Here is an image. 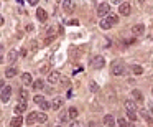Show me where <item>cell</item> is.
<instances>
[{"label":"cell","instance_id":"1","mask_svg":"<svg viewBox=\"0 0 153 127\" xmlns=\"http://www.w3.org/2000/svg\"><path fill=\"white\" fill-rule=\"evenodd\" d=\"M119 23V15H107L105 18H102L99 23V27L102 28V30H110V28L114 27V25Z\"/></svg>","mask_w":153,"mask_h":127},{"label":"cell","instance_id":"2","mask_svg":"<svg viewBox=\"0 0 153 127\" xmlns=\"http://www.w3.org/2000/svg\"><path fill=\"white\" fill-rule=\"evenodd\" d=\"M110 73H112L114 76H122V74L125 73V66H123L120 61H114V63L110 64Z\"/></svg>","mask_w":153,"mask_h":127},{"label":"cell","instance_id":"3","mask_svg":"<svg viewBox=\"0 0 153 127\" xmlns=\"http://www.w3.org/2000/svg\"><path fill=\"white\" fill-rule=\"evenodd\" d=\"M109 13H110V5L105 4V2H102V4L97 7V15H99L100 18H105Z\"/></svg>","mask_w":153,"mask_h":127},{"label":"cell","instance_id":"4","mask_svg":"<svg viewBox=\"0 0 153 127\" xmlns=\"http://www.w3.org/2000/svg\"><path fill=\"white\" fill-rule=\"evenodd\" d=\"M104 64H105L104 56H94L92 60H91V66H92L94 69H100V68H104Z\"/></svg>","mask_w":153,"mask_h":127},{"label":"cell","instance_id":"5","mask_svg":"<svg viewBox=\"0 0 153 127\" xmlns=\"http://www.w3.org/2000/svg\"><path fill=\"white\" fill-rule=\"evenodd\" d=\"M74 8H76L74 0H63V12L64 13H73Z\"/></svg>","mask_w":153,"mask_h":127},{"label":"cell","instance_id":"6","mask_svg":"<svg viewBox=\"0 0 153 127\" xmlns=\"http://www.w3.org/2000/svg\"><path fill=\"white\" fill-rule=\"evenodd\" d=\"M10 97H12V87L5 86L4 89H2V93H0V99H2V102H8Z\"/></svg>","mask_w":153,"mask_h":127},{"label":"cell","instance_id":"7","mask_svg":"<svg viewBox=\"0 0 153 127\" xmlns=\"http://www.w3.org/2000/svg\"><path fill=\"white\" fill-rule=\"evenodd\" d=\"M59 73H58V71H51V73H48V76H46V81L50 84H56L58 81H59Z\"/></svg>","mask_w":153,"mask_h":127},{"label":"cell","instance_id":"8","mask_svg":"<svg viewBox=\"0 0 153 127\" xmlns=\"http://www.w3.org/2000/svg\"><path fill=\"white\" fill-rule=\"evenodd\" d=\"M119 12H120V15L127 17V15H130V12H132V7H130V4H125V2H122V4L119 5Z\"/></svg>","mask_w":153,"mask_h":127},{"label":"cell","instance_id":"9","mask_svg":"<svg viewBox=\"0 0 153 127\" xmlns=\"http://www.w3.org/2000/svg\"><path fill=\"white\" fill-rule=\"evenodd\" d=\"M27 107H28V104H27V101H18V104L15 106V114H23L25 111H27Z\"/></svg>","mask_w":153,"mask_h":127},{"label":"cell","instance_id":"10","mask_svg":"<svg viewBox=\"0 0 153 127\" xmlns=\"http://www.w3.org/2000/svg\"><path fill=\"white\" fill-rule=\"evenodd\" d=\"M63 104H64V99L58 96V97H54V99L51 101V109H53V111H58V109H61V106H63Z\"/></svg>","mask_w":153,"mask_h":127},{"label":"cell","instance_id":"11","mask_svg":"<svg viewBox=\"0 0 153 127\" xmlns=\"http://www.w3.org/2000/svg\"><path fill=\"white\" fill-rule=\"evenodd\" d=\"M36 18L45 23V22L48 20V12L45 10V8H40V7H38V10H36Z\"/></svg>","mask_w":153,"mask_h":127},{"label":"cell","instance_id":"12","mask_svg":"<svg viewBox=\"0 0 153 127\" xmlns=\"http://www.w3.org/2000/svg\"><path fill=\"white\" fill-rule=\"evenodd\" d=\"M104 124H105L107 127H114L115 126V119H114V116H110V114L104 116Z\"/></svg>","mask_w":153,"mask_h":127},{"label":"cell","instance_id":"13","mask_svg":"<svg viewBox=\"0 0 153 127\" xmlns=\"http://www.w3.org/2000/svg\"><path fill=\"white\" fill-rule=\"evenodd\" d=\"M17 68L15 66H8L7 69H5V78H13V76H17Z\"/></svg>","mask_w":153,"mask_h":127},{"label":"cell","instance_id":"14","mask_svg":"<svg viewBox=\"0 0 153 127\" xmlns=\"http://www.w3.org/2000/svg\"><path fill=\"white\" fill-rule=\"evenodd\" d=\"M145 31V25H133L132 27V33L133 35H142Z\"/></svg>","mask_w":153,"mask_h":127},{"label":"cell","instance_id":"15","mask_svg":"<svg viewBox=\"0 0 153 127\" xmlns=\"http://www.w3.org/2000/svg\"><path fill=\"white\" fill-rule=\"evenodd\" d=\"M22 124H23V117H20V116L13 117V119L10 120V126H12V127H20Z\"/></svg>","mask_w":153,"mask_h":127},{"label":"cell","instance_id":"16","mask_svg":"<svg viewBox=\"0 0 153 127\" xmlns=\"http://www.w3.org/2000/svg\"><path fill=\"white\" fill-rule=\"evenodd\" d=\"M22 81H23L25 86H28V84H33V79H31V74H30V73H23V74H22Z\"/></svg>","mask_w":153,"mask_h":127},{"label":"cell","instance_id":"17","mask_svg":"<svg viewBox=\"0 0 153 127\" xmlns=\"http://www.w3.org/2000/svg\"><path fill=\"white\" fill-rule=\"evenodd\" d=\"M68 116H69V119L76 120V119H77V109H76L74 106H71L69 109H68Z\"/></svg>","mask_w":153,"mask_h":127},{"label":"cell","instance_id":"18","mask_svg":"<svg viewBox=\"0 0 153 127\" xmlns=\"http://www.w3.org/2000/svg\"><path fill=\"white\" fill-rule=\"evenodd\" d=\"M31 86H33L35 91H41L45 87V83H43V79H36V81H33V84H31Z\"/></svg>","mask_w":153,"mask_h":127},{"label":"cell","instance_id":"19","mask_svg":"<svg viewBox=\"0 0 153 127\" xmlns=\"http://www.w3.org/2000/svg\"><path fill=\"white\" fill-rule=\"evenodd\" d=\"M132 96H133V99H135L137 101V102H140V104H142L143 102V94L142 93H140V91H132Z\"/></svg>","mask_w":153,"mask_h":127},{"label":"cell","instance_id":"20","mask_svg":"<svg viewBox=\"0 0 153 127\" xmlns=\"http://www.w3.org/2000/svg\"><path fill=\"white\" fill-rule=\"evenodd\" d=\"M36 120H38L40 124H45V122L48 120V116H46L45 112H36Z\"/></svg>","mask_w":153,"mask_h":127},{"label":"cell","instance_id":"21","mask_svg":"<svg viewBox=\"0 0 153 127\" xmlns=\"http://www.w3.org/2000/svg\"><path fill=\"white\" fill-rule=\"evenodd\" d=\"M7 60L10 61L12 64L15 63V61H17V51L15 50H12V51H8V56H7Z\"/></svg>","mask_w":153,"mask_h":127},{"label":"cell","instance_id":"22","mask_svg":"<svg viewBox=\"0 0 153 127\" xmlns=\"http://www.w3.org/2000/svg\"><path fill=\"white\" fill-rule=\"evenodd\" d=\"M36 122V112H30L27 117V124H35Z\"/></svg>","mask_w":153,"mask_h":127},{"label":"cell","instance_id":"23","mask_svg":"<svg viewBox=\"0 0 153 127\" xmlns=\"http://www.w3.org/2000/svg\"><path fill=\"white\" fill-rule=\"evenodd\" d=\"M140 116H142V117H143V119H145L148 124H152V117H150V114L146 112L145 109H142V111H140Z\"/></svg>","mask_w":153,"mask_h":127},{"label":"cell","instance_id":"24","mask_svg":"<svg viewBox=\"0 0 153 127\" xmlns=\"http://www.w3.org/2000/svg\"><path fill=\"white\" fill-rule=\"evenodd\" d=\"M125 107H127V111H133V112H135V109H137L133 101H125Z\"/></svg>","mask_w":153,"mask_h":127},{"label":"cell","instance_id":"25","mask_svg":"<svg viewBox=\"0 0 153 127\" xmlns=\"http://www.w3.org/2000/svg\"><path fill=\"white\" fill-rule=\"evenodd\" d=\"M33 101H35V104H38V106H41V104H43L46 99H45V97L41 96V94H36V96L33 97Z\"/></svg>","mask_w":153,"mask_h":127},{"label":"cell","instance_id":"26","mask_svg":"<svg viewBox=\"0 0 153 127\" xmlns=\"http://www.w3.org/2000/svg\"><path fill=\"white\" fill-rule=\"evenodd\" d=\"M132 71H133L135 74H142V73H143V68L138 66V64H133V66H132Z\"/></svg>","mask_w":153,"mask_h":127},{"label":"cell","instance_id":"27","mask_svg":"<svg viewBox=\"0 0 153 127\" xmlns=\"http://www.w3.org/2000/svg\"><path fill=\"white\" fill-rule=\"evenodd\" d=\"M127 117H128V119L132 120V122H135V120L138 119V117L135 116V112H133V111H127Z\"/></svg>","mask_w":153,"mask_h":127},{"label":"cell","instance_id":"28","mask_svg":"<svg viewBox=\"0 0 153 127\" xmlns=\"http://www.w3.org/2000/svg\"><path fill=\"white\" fill-rule=\"evenodd\" d=\"M18 96H20V101H27V99H28V91L22 89V91H20V94H18Z\"/></svg>","mask_w":153,"mask_h":127},{"label":"cell","instance_id":"29","mask_svg":"<svg viewBox=\"0 0 153 127\" xmlns=\"http://www.w3.org/2000/svg\"><path fill=\"white\" fill-rule=\"evenodd\" d=\"M89 89L92 91V93H97V91H99V86H97V83H94V81H91V84H89Z\"/></svg>","mask_w":153,"mask_h":127},{"label":"cell","instance_id":"30","mask_svg":"<svg viewBox=\"0 0 153 127\" xmlns=\"http://www.w3.org/2000/svg\"><path fill=\"white\" fill-rule=\"evenodd\" d=\"M117 124H119L120 127H127V126H128V122H127L125 119H122V117H119V119H117Z\"/></svg>","mask_w":153,"mask_h":127},{"label":"cell","instance_id":"31","mask_svg":"<svg viewBox=\"0 0 153 127\" xmlns=\"http://www.w3.org/2000/svg\"><path fill=\"white\" fill-rule=\"evenodd\" d=\"M41 109H43V111H48V109H51V102H48V101H45V102L43 104H41Z\"/></svg>","mask_w":153,"mask_h":127},{"label":"cell","instance_id":"32","mask_svg":"<svg viewBox=\"0 0 153 127\" xmlns=\"http://www.w3.org/2000/svg\"><path fill=\"white\" fill-rule=\"evenodd\" d=\"M68 119H69V116H68V112H64V114H61V116H59V120H61V122H66Z\"/></svg>","mask_w":153,"mask_h":127},{"label":"cell","instance_id":"33","mask_svg":"<svg viewBox=\"0 0 153 127\" xmlns=\"http://www.w3.org/2000/svg\"><path fill=\"white\" fill-rule=\"evenodd\" d=\"M27 2H28L30 5H36V4H38V0H27Z\"/></svg>","mask_w":153,"mask_h":127},{"label":"cell","instance_id":"34","mask_svg":"<svg viewBox=\"0 0 153 127\" xmlns=\"http://www.w3.org/2000/svg\"><path fill=\"white\" fill-rule=\"evenodd\" d=\"M48 69H50V66H48V64H46V66H43V68H41V73H46Z\"/></svg>","mask_w":153,"mask_h":127},{"label":"cell","instance_id":"35","mask_svg":"<svg viewBox=\"0 0 153 127\" xmlns=\"http://www.w3.org/2000/svg\"><path fill=\"white\" fill-rule=\"evenodd\" d=\"M71 127H79V122H76V120H73V122H71Z\"/></svg>","mask_w":153,"mask_h":127},{"label":"cell","instance_id":"36","mask_svg":"<svg viewBox=\"0 0 153 127\" xmlns=\"http://www.w3.org/2000/svg\"><path fill=\"white\" fill-rule=\"evenodd\" d=\"M69 25H79V22H77V20H71Z\"/></svg>","mask_w":153,"mask_h":127},{"label":"cell","instance_id":"37","mask_svg":"<svg viewBox=\"0 0 153 127\" xmlns=\"http://www.w3.org/2000/svg\"><path fill=\"white\" fill-rule=\"evenodd\" d=\"M112 2H114V4H119V5L122 4V0H112Z\"/></svg>","mask_w":153,"mask_h":127},{"label":"cell","instance_id":"38","mask_svg":"<svg viewBox=\"0 0 153 127\" xmlns=\"http://www.w3.org/2000/svg\"><path fill=\"white\" fill-rule=\"evenodd\" d=\"M4 22H5V20H4V17L0 15V25H4Z\"/></svg>","mask_w":153,"mask_h":127},{"label":"cell","instance_id":"39","mask_svg":"<svg viewBox=\"0 0 153 127\" xmlns=\"http://www.w3.org/2000/svg\"><path fill=\"white\" fill-rule=\"evenodd\" d=\"M4 87H5L4 86V81H0V89H4Z\"/></svg>","mask_w":153,"mask_h":127},{"label":"cell","instance_id":"40","mask_svg":"<svg viewBox=\"0 0 153 127\" xmlns=\"http://www.w3.org/2000/svg\"><path fill=\"white\" fill-rule=\"evenodd\" d=\"M89 127H97V124H94V122H91V124H89Z\"/></svg>","mask_w":153,"mask_h":127},{"label":"cell","instance_id":"41","mask_svg":"<svg viewBox=\"0 0 153 127\" xmlns=\"http://www.w3.org/2000/svg\"><path fill=\"white\" fill-rule=\"evenodd\" d=\"M127 127H135V126H133V124H128V126H127Z\"/></svg>","mask_w":153,"mask_h":127},{"label":"cell","instance_id":"42","mask_svg":"<svg viewBox=\"0 0 153 127\" xmlns=\"http://www.w3.org/2000/svg\"><path fill=\"white\" fill-rule=\"evenodd\" d=\"M150 107H152V112H153V102H152V106H150Z\"/></svg>","mask_w":153,"mask_h":127},{"label":"cell","instance_id":"43","mask_svg":"<svg viewBox=\"0 0 153 127\" xmlns=\"http://www.w3.org/2000/svg\"><path fill=\"white\" fill-rule=\"evenodd\" d=\"M56 127H63V126H56Z\"/></svg>","mask_w":153,"mask_h":127},{"label":"cell","instance_id":"44","mask_svg":"<svg viewBox=\"0 0 153 127\" xmlns=\"http://www.w3.org/2000/svg\"><path fill=\"white\" fill-rule=\"evenodd\" d=\"M152 93H153V89H152Z\"/></svg>","mask_w":153,"mask_h":127}]
</instances>
